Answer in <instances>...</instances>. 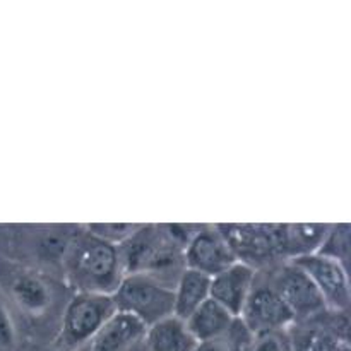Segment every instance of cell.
<instances>
[{"label": "cell", "instance_id": "cell-1", "mask_svg": "<svg viewBox=\"0 0 351 351\" xmlns=\"http://www.w3.org/2000/svg\"><path fill=\"white\" fill-rule=\"evenodd\" d=\"M0 293L9 305L24 351L53 345L72 293L60 276L0 256Z\"/></svg>", "mask_w": 351, "mask_h": 351}, {"label": "cell", "instance_id": "cell-2", "mask_svg": "<svg viewBox=\"0 0 351 351\" xmlns=\"http://www.w3.org/2000/svg\"><path fill=\"white\" fill-rule=\"evenodd\" d=\"M60 274L71 291L110 297L125 276L119 249L89 233L84 225L75 226L69 240Z\"/></svg>", "mask_w": 351, "mask_h": 351}, {"label": "cell", "instance_id": "cell-3", "mask_svg": "<svg viewBox=\"0 0 351 351\" xmlns=\"http://www.w3.org/2000/svg\"><path fill=\"white\" fill-rule=\"evenodd\" d=\"M119 249L123 273H143L173 288L185 269V249L165 225H143Z\"/></svg>", "mask_w": 351, "mask_h": 351}, {"label": "cell", "instance_id": "cell-4", "mask_svg": "<svg viewBox=\"0 0 351 351\" xmlns=\"http://www.w3.org/2000/svg\"><path fill=\"white\" fill-rule=\"evenodd\" d=\"M77 225L0 226V256L62 278V259Z\"/></svg>", "mask_w": 351, "mask_h": 351}, {"label": "cell", "instance_id": "cell-5", "mask_svg": "<svg viewBox=\"0 0 351 351\" xmlns=\"http://www.w3.org/2000/svg\"><path fill=\"white\" fill-rule=\"evenodd\" d=\"M115 312L110 295L72 291L62 312L60 326L51 348L58 351L82 350Z\"/></svg>", "mask_w": 351, "mask_h": 351}, {"label": "cell", "instance_id": "cell-6", "mask_svg": "<svg viewBox=\"0 0 351 351\" xmlns=\"http://www.w3.org/2000/svg\"><path fill=\"white\" fill-rule=\"evenodd\" d=\"M112 300L117 312L132 315L146 328L173 315V288L143 273L125 274Z\"/></svg>", "mask_w": 351, "mask_h": 351}, {"label": "cell", "instance_id": "cell-7", "mask_svg": "<svg viewBox=\"0 0 351 351\" xmlns=\"http://www.w3.org/2000/svg\"><path fill=\"white\" fill-rule=\"evenodd\" d=\"M237 261L254 271H266L285 263L283 225L257 223V225H218Z\"/></svg>", "mask_w": 351, "mask_h": 351}, {"label": "cell", "instance_id": "cell-8", "mask_svg": "<svg viewBox=\"0 0 351 351\" xmlns=\"http://www.w3.org/2000/svg\"><path fill=\"white\" fill-rule=\"evenodd\" d=\"M239 321L250 335L288 331L295 324L293 315L281 300L267 269L256 273L252 290L240 312Z\"/></svg>", "mask_w": 351, "mask_h": 351}, {"label": "cell", "instance_id": "cell-9", "mask_svg": "<svg viewBox=\"0 0 351 351\" xmlns=\"http://www.w3.org/2000/svg\"><path fill=\"white\" fill-rule=\"evenodd\" d=\"M267 273H269L271 281L280 293L281 300L293 315L295 322L311 321L328 311L321 295L317 293L307 274L295 263L285 261V263L267 269Z\"/></svg>", "mask_w": 351, "mask_h": 351}, {"label": "cell", "instance_id": "cell-10", "mask_svg": "<svg viewBox=\"0 0 351 351\" xmlns=\"http://www.w3.org/2000/svg\"><path fill=\"white\" fill-rule=\"evenodd\" d=\"M291 263L297 264L307 274L329 312L350 314L351 290L348 267L343 266L338 261L328 259L319 254L291 259Z\"/></svg>", "mask_w": 351, "mask_h": 351}, {"label": "cell", "instance_id": "cell-11", "mask_svg": "<svg viewBox=\"0 0 351 351\" xmlns=\"http://www.w3.org/2000/svg\"><path fill=\"white\" fill-rule=\"evenodd\" d=\"M350 314H324L311 321L295 322L288 329L291 351H351Z\"/></svg>", "mask_w": 351, "mask_h": 351}, {"label": "cell", "instance_id": "cell-12", "mask_svg": "<svg viewBox=\"0 0 351 351\" xmlns=\"http://www.w3.org/2000/svg\"><path fill=\"white\" fill-rule=\"evenodd\" d=\"M185 267L213 278L239 263L218 225H201L185 247Z\"/></svg>", "mask_w": 351, "mask_h": 351}, {"label": "cell", "instance_id": "cell-13", "mask_svg": "<svg viewBox=\"0 0 351 351\" xmlns=\"http://www.w3.org/2000/svg\"><path fill=\"white\" fill-rule=\"evenodd\" d=\"M146 326L123 312H115L95 338L79 351H143Z\"/></svg>", "mask_w": 351, "mask_h": 351}, {"label": "cell", "instance_id": "cell-14", "mask_svg": "<svg viewBox=\"0 0 351 351\" xmlns=\"http://www.w3.org/2000/svg\"><path fill=\"white\" fill-rule=\"evenodd\" d=\"M256 273L252 267L242 263H235L228 269L211 278L209 285V298L239 319L250 290H252Z\"/></svg>", "mask_w": 351, "mask_h": 351}, {"label": "cell", "instance_id": "cell-15", "mask_svg": "<svg viewBox=\"0 0 351 351\" xmlns=\"http://www.w3.org/2000/svg\"><path fill=\"white\" fill-rule=\"evenodd\" d=\"M237 322L235 315L216 304L215 300H206L195 312H192L184 321L185 328L197 343L209 341L225 336Z\"/></svg>", "mask_w": 351, "mask_h": 351}, {"label": "cell", "instance_id": "cell-16", "mask_svg": "<svg viewBox=\"0 0 351 351\" xmlns=\"http://www.w3.org/2000/svg\"><path fill=\"white\" fill-rule=\"evenodd\" d=\"M197 341L185 328L184 321L167 317L146 329L143 351H194Z\"/></svg>", "mask_w": 351, "mask_h": 351}, {"label": "cell", "instance_id": "cell-17", "mask_svg": "<svg viewBox=\"0 0 351 351\" xmlns=\"http://www.w3.org/2000/svg\"><path fill=\"white\" fill-rule=\"evenodd\" d=\"M209 285L211 278L185 267L173 285V317L185 321L192 312L209 300Z\"/></svg>", "mask_w": 351, "mask_h": 351}, {"label": "cell", "instance_id": "cell-18", "mask_svg": "<svg viewBox=\"0 0 351 351\" xmlns=\"http://www.w3.org/2000/svg\"><path fill=\"white\" fill-rule=\"evenodd\" d=\"M331 223H291L283 225L285 254L287 259L315 254L324 240Z\"/></svg>", "mask_w": 351, "mask_h": 351}, {"label": "cell", "instance_id": "cell-19", "mask_svg": "<svg viewBox=\"0 0 351 351\" xmlns=\"http://www.w3.org/2000/svg\"><path fill=\"white\" fill-rule=\"evenodd\" d=\"M350 232L351 228L348 223H331L321 247L315 254L328 257V259L338 261L343 266L348 267Z\"/></svg>", "mask_w": 351, "mask_h": 351}, {"label": "cell", "instance_id": "cell-20", "mask_svg": "<svg viewBox=\"0 0 351 351\" xmlns=\"http://www.w3.org/2000/svg\"><path fill=\"white\" fill-rule=\"evenodd\" d=\"M141 223H88L84 228L103 242L119 247L139 228Z\"/></svg>", "mask_w": 351, "mask_h": 351}, {"label": "cell", "instance_id": "cell-21", "mask_svg": "<svg viewBox=\"0 0 351 351\" xmlns=\"http://www.w3.org/2000/svg\"><path fill=\"white\" fill-rule=\"evenodd\" d=\"M249 338L250 332L247 331V329L243 328L242 322L237 319L233 328L230 329L225 336L216 339H209V341L197 343L194 351H240Z\"/></svg>", "mask_w": 351, "mask_h": 351}, {"label": "cell", "instance_id": "cell-22", "mask_svg": "<svg viewBox=\"0 0 351 351\" xmlns=\"http://www.w3.org/2000/svg\"><path fill=\"white\" fill-rule=\"evenodd\" d=\"M0 351H24V343L2 293H0Z\"/></svg>", "mask_w": 351, "mask_h": 351}, {"label": "cell", "instance_id": "cell-23", "mask_svg": "<svg viewBox=\"0 0 351 351\" xmlns=\"http://www.w3.org/2000/svg\"><path fill=\"white\" fill-rule=\"evenodd\" d=\"M240 351H291L288 331L250 335Z\"/></svg>", "mask_w": 351, "mask_h": 351}, {"label": "cell", "instance_id": "cell-24", "mask_svg": "<svg viewBox=\"0 0 351 351\" xmlns=\"http://www.w3.org/2000/svg\"><path fill=\"white\" fill-rule=\"evenodd\" d=\"M29 351H58L55 348H51V346H48V348H40V350H29Z\"/></svg>", "mask_w": 351, "mask_h": 351}]
</instances>
